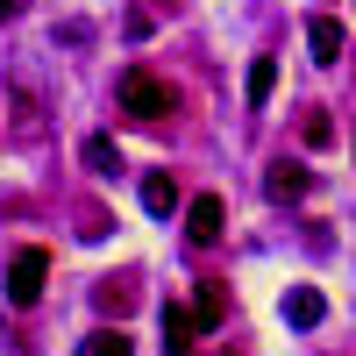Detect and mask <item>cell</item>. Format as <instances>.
<instances>
[{"instance_id": "6da1fadb", "label": "cell", "mask_w": 356, "mask_h": 356, "mask_svg": "<svg viewBox=\"0 0 356 356\" xmlns=\"http://www.w3.org/2000/svg\"><path fill=\"white\" fill-rule=\"evenodd\" d=\"M122 114H136V122H164V114H171V86L150 65H129L122 72Z\"/></svg>"}, {"instance_id": "7a4b0ae2", "label": "cell", "mask_w": 356, "mask_h": 356, "mask_svg": "<svg viewBox=\"0 0 356 356\" xmlns=\"http://www.w3.org/2000/svg\"><path fill=\"white\" fill-rule=\"evenodd\" d=\"M43 278H50V250H15V264H8V300L15 307H36L43 300Z\"/></svg>"}, {"instance_id": "3957f363", "label": "cell", "mask_w": 356, "mask_h": 356, "mask_svg": "<svg viewBox=\"0 0 356 356\" xmlns=\"http://www.w3.org/2000/svg\"><path fill=\"white\" fill-rule=\"evenodd\" d=\"M307 50H314V65H342V22L335 15H314L307 22Z\"/></svg>"}, {"instance_id": "277c9868", "label": "cell", "mask_w": 356, "mask_h": 356, "mask_svg": "<svg viewBox=\"0 0 356 356\" xmlns=\"http://www.w3.org/2000/svg\"><path fill=\"white\" fill-rule=\"evenodd\" d=\"M186 235H193V243H214V235H221V193H200L186 207Z\"/></svg>"}, {"instance_id": "5b68a950", "label": "cell", "mask_w": 356, "mask_h": 356, "mask_svg": "<svg viewBox=\"0 0 356 356\" xmlns=\"http://www.w3.org/2000/svg\"><path fill=\"white\" fill-rule=\"evenodd\" d=\"M193 335H200V314L164 307V349H171V356H193Z\"/></svg>"}, {"instance_id": "8992f818", "label": "cell", "mask_w": 356, "mask_h": 356, "mask_svg": "<svg viewBox=\"0 0 356 356\" xmlns=\"http://www.w3.org/2000/svg\"><path fill=\"white\" fill-rule=\"evenodd\" d=\"M321 314H328V300H321L314 285H300V292L285 300V321H292V328H321Z\"/></svg>"}, {"instance_id": "52a82bcc", "label": "cell", "mask_w": 356, "mask_h": 356, "mask_svg": "<svg viewBox=\"0 0 356 356\" xmlns=\"http://www.w3.org/2000/svg\"><path fill=\"white\" fill-rule=\"evenodd\" d=\"M264 193H271V200H300L307 193V171L300 164H271V171H264Z\"/></svg>"}, {"instance_id": "ba28073f", "label": "cell", "mask_w": 356, "mask_h": 356, "mask_svg": "<svg viewBox=\"0 0 356 356\" xmlns=\"http://www.w3.org/2000/svg\"><path fill=\"white\" fill-rule=\"evenodd\" d=\"M143 207H150V214H171V207H178V178L150 171V178H143Z\"/></svg>"}, {"instance_id": "9c48e42d", "label": "cell", "mask_w": 356, "mask_h": 356, "mask_svg": "<svg viewBox=\"0 0 356 356\" xmlns=\"http://www.w3.org/2000/svg\"><path fill=\"white\" fill-rule=\"evenodd\" d=\"M79 356H136V342H129L122 328H93V335L79 342Z\"/></svg>"}, {"instance_id": "30bf717a", "label": "cell", "mask_w": 356, "mask_h": 356, "mask_svg": "<svg viewBox=\"0 0 356 356\" xmlns=\"http://www.w3.org/2000/svg\"><path fill=\"white\" fill-rule=\"evenodd\" d=\"M271 86H278V57H257V65H250V79H243L250 107H264V100H271Z\"/></svg>"}, {"instance_id": "8fae6325", "label": "cell", "mask_w": 356, "mask_h": 356, "mask_svg": "<svg viewBox=\"0 0 356 356\" xmlns=\"http://www.w3.org/2000/svg\"><path fill=\"white\" fill-rule=\"evenodd\" d=\"M86 164H93L100 178H114V171H122V150H114L107 136H86Z\"/></svg>"}, {"instance_id": "7c38bea8", "label": "cell", "mask_w": 356, "mask_h": 356, "mask_svg": "<svg viewBox=\"0 0 356 356\" xmlns=\"http://www.w3.org/2000/svg\"><path fill=\"white\" fill-rule=\"evenodd\" d=\"M221 285H200V300H193V314H200V328H214V321H221Z\"/></svg>"}, {"instance_id": "4fadbf2b", "label": "cell", "mask_w": 356, "mask_h": 356, "mask_svg": "<svg viewBox=\"0 0 356 356\" xmlns=\"http://www.w3.org/2000/svg\"><path fill=\"white\" fill-rule=\"evenodd\" d=\"M300 136H307V143H328L335 129H328V114H307V122H300Z\"/></svg>"}, {"instance_id": "5bb4252c", "label": "cell", "mask_w": 356, "mask_h": 356, "mask_svg": "<svg viewBox=\"0 0 356 356\" xmlns=\"http://www.w3.org/2000/svg\"><path fill=\"white\" fill-rule=\"evenodd\" d=\"M22 8H29V0H0V22H15V15H22Z\"/></svg>"}]
</instances>
